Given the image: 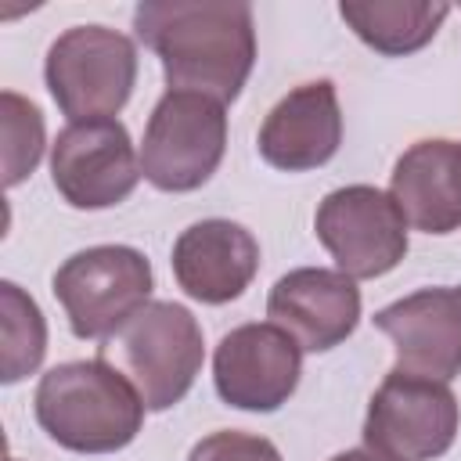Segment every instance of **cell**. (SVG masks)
Returning a JSON list of instances; mask_svg holds the SVG:
<instances>
[{
    "label": "cell",
    "instance_id": "ac0fdd59",
    "mask_svg": "<svg viewBox=\"0 0 461 461\" xmlns=\"http://www.w3.org/2000/svg\"><path fill=\"white\" fill-rule=\"evenodd\" d=\"M0 108H4V184L18 187L43 155V115L32 101H25L14 90L0 94Z\"/></svg>",
    "mask_w": 461,
    "mask_h": 461
},
{
    "label": "cell",
    "instance_id": "5bb4252c",
    "mask_svg": "<svg viewBox=\"0 0 461 461\" xmlns=\"http://www.w3.org/2000/svg\"><path fill=\"white\" fill-rule=\"evenodd\" d=\"M169 263L176 285L191 299L205 306H223L252 285L259 270V241L249 227L212 216L180 230Z\"/></svg>",
    "mask_w": 461,
    "mask_h": 461
},
{
    "label": "cell",
    "instance_id": "9c48e42d",
    "mask_svg": "<svg viewBox=\"0 0 461 461\" xmlns=\"http://www.w3.org/2000/svg\"><path fill=\"white\" fill-rule=\"evenodd\" d=\"M140 176V151L119 119L68 122L50 144V180L72 209H112Z\"/></svg>",
    "mask_w": 461,
    "mask_h": 461
},
{
    "label": "cell",
    "instance_id": "8fae6325",
    "mask_svg": "<svg viewBox=\"0 0 461 461\" xmlns=\"http://www.w3.org/2000/svg\"><path fill=\"white\" fill-rule=\"evenodd\" d=\"M393 339L396 371L450 382L461 375V288H418L375 313Z\"/></svg>",
    "mask_w": 461,
    "mask_h": 461
},
{
    "label": "cell",
    "instance_id": "44dd1931",
    "mask_svg": "<svg viewBox=\"0 0 461 461\" xmlns=\"http://www.w3.org/2000/svg\"><path fill=\"white\" fill-rule=\"evenodd\" d=\"M7 461H18V457H7Z\"/></svg>",
    "mask_w": 461,
    "mask_h": 461
},
{
    "label": "cell",
    "instance_id": "7c38bea8",
    "mask_svg": "<svg viewBox=\"0 0 461 461\" xmlns=\"http://www.w3.org/2000/svg\"><path fill=\"white\" fill-rule=\"evenodd\" d=\"M267 317L288 331L299 349L324 353L346 342L360 321V288L342 270L299 267L277 277L267 295Z\"/></svg>",
    "mask_w": 461,
    "mask_h": 461
},
{
    "label": "cell",
    "instance_id": "d6986e66",
    "mask_svg": "<svg viewBox=\"0 0 461 461\" xmlns=\"http://www.w3.org/2000/svg\"><path fill=\"white\" fill-rule=\"evenodd\" d=\"M187 461H281V450L267 436L238 432V429H220L202 436Z\"/></svg>",
    "mask_w": 461,
    "mask_h": 461
},
{
    "label": "cell",
    "instance_id": "7a4b0ae2",
    "mask_svg": "<svg viewBox=\"0 0 461 461\" xmlns=\"http://www.w3.org/2000/svg\"><path fill=\"white\" fill-rule=\"evenodd\" d=\"M40 429L76 454H115L144 425V400L101 357L50 367L32 396Z\"/></svg>",
    "mask_w": 461,
    "mask_h": 461
},
{
    "label": "cell",
    "instance_id": "277c9868",
    "mask_svg": "<svg viewBox=\"0 0 461 461\" xmlns=\"http://www.w3.org/2000/svg\"><path fill=\"white\" fill-rule=\"evenodd\" d=\"M43 79L72 122L115 119L137 83V43L108 25H72L50 43Z\"/></svg>",
    "mask_w": 461,
    "mask_h": 461
},
{
    "label": "cell",
    "instance_id": "e0dca14e",
    "mask_svg": "<svg viewBox=\"0 0 461 461\" xmlns=\"http://www.w3.org/2000/svg\"><path fill=\"white\" fill-rule=\"evenodd\" d=\"M0 328H4V360L0 382L14 385L32 375L47 353V321L32 295H25L14 281L0 285Z\"/></svg>",
    "mask_w": 461,
    "mask_h": 461
},
{
    "label": "cell",
    "instance_id": "3957f363",
    "mask_svg": "<svg viewBox=\"0 0 461 461\" xmlns=\"http://www.w3.org/2000/svg\"><path fill=\"white\" fill-rule=\"evenodd\" d=\"M97 357L137 389L148 411H169L191 393L205 360V339L187 306L158 299L108 335Z\"/></svg>",
    "mask_w": 461,
    "mask_h": 461
},
{
    "label": "cell",
    "instance_id": "ba28073f",
    "mask_svg": "<svg viewBox=\"0 0 461 461\" xmlns=\"http://www.w3.org/2000/svg\"><path fill=\"white\" fill-rule=\"evenodd\" d=\"M317 241L353 281L389 274L407 256V220L393 194L371 184H346L321 198L313 212Z\"/></svg>",
    "mask_w": 461,
    "mask_h": 461
},
{
    "label": "cell",
    "instance_id": "9a60e30c",
    "mask_svg": "<svg viewBox=\"0 0 461 461\" xmlns=\"http://www.w3.org/2000/svg\"><path fill=\"white\" fill-rule=\"evenodd\" d=\"M389 194L407 227L425 234H450L461 227V144L429 137L411 144L389 180Z\"/></svg>",
    "mask_w": 461,
    "mask_h": 461
},
{
    "label": "cell",
    "instance_id": "4fadbf2b",
    "mask_svg": "<svg viewBox=\"0 0 461 461\" xmlns=\"http://www.w3.org/2000/svg\"><path fill=\"white\" fill-rule=\"evenodd\" d=\"M259 155L285 173L324 166L342 144V108L331 79H310L288 90L259 126Z\"/></svg>",
    "mask_w": 461,
    "mask_h": 461
},
{
    "label": "cell",
    "instance_id": "52a82bcc",
    "mask_svg": "<svg viewBox=\"0 0 461 461\" xmlns=\"http://www.w3.org/2000/svg\"><path fill=\"white\" fill-rule=\"evenodd\" d=\"M457 425L461 407L447 382L393 367L367 403L364 443L385 461H432L454 447Z\"/></svg>",
    "mask_w": 461,
    "mask_h": 461
},
{
    "label": "cell",
    "instance_id": "2e32d148",
    "mask_svg": "<svg viewBox=\"0 0 461 461\" xmlns=\"http://www.w3.org/2000/svg\"><path fill=\"white\" fill-rule=\"evenodd\" d=\"M342 22L371 50L385 58H403L432 43L450 4L443 0H342Z\"/></svg>",
    "mask_w": 461,
    "mask_h": 461
},
{
    "label": "cell",
    "instance_id": "8992f818",
    "mask_svg": "<svg viewBox=\"0 0 461 461\" xmlns=\"http://www.w3.org/2000/svg\"><path fill=\"white\" fill-rule=\"evenodd\" d=\"M223 148H227L223 104L205 94L166 90L144 126L140 173L151 187L169 194L198 191L223 162Z\"/></svg>",
    "mask_w": 461,
    "mask_h": 461
},
{
    "label": "cell",
    "instance_id": "ffe728a7",
    "mask_svg": "<svg viewBox=\"0 0 461 461\" xmlns=\"http://www.w3.org/2000/svg\"><path fill=\"white\" fill-rule=\"evenodd\" d=\"M328 461H385V457L364 447V450H342V454H335V457H328Z\"/></svg>",
    "mask_w": 461,
    "mask_h": 461
},
{
    "label": "cell",
    "instance_id": "6da1fadb",
    "mask_svg": "<svg viewBox=\"0 0 461 461\" xmlns=\"http://www.w3.org/2000/svg\"><path fill=\"white\" fill-rule=\"evenodd\" d=\"M133 29L158 54L169 90L227 104L256 65V22L241 0H144Z\"/></svg>",
    "mask_w": 461,
    "mask_h": 461
},
{
    "label": "cell",
    "instance_id": "30bf717a",
    "mask_svg": "<svg viewBox=\"0 0 461 461\" xmlns=\"http://www.w3.org/2000/svg\"><path fill=\"white\" fill-rule=\"evenodd\" d=\"M303 375L299 342L277 324H238L212 353V382L227 407L270 414L295 393Z\"/></svg>",
    "mask_w": 461,
    "mask_h": 461
},
{
    "label": "cell",
    "instance_id": "5b68a950",
    "mask_svg": "<svg viewBox=\"0 0 461 461\" xmlns=\"http://www.w3.org/2000/svg\"><path fill=\"white\" fill-rule=\"evenodd\" d=\"M50 288L68 317L72 335L104 342L148 306L155 277L144 252L130 245H94L72 252L54 270Z\"/></svg>",
    "mask_w": 461,
    "mask_h": 461
}]
</instances>
